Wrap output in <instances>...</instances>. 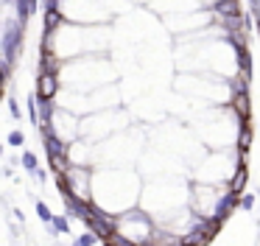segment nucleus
Segmentation results:
<instances>
[{
  "mask_svg": "<svg viewBox=\"0 0 260 246\" xmlns=\"http://www.w3.org/2000/svg\"><path fill=\"white\" fill-rule=\"evenodd\" d=\"M23 140H25L23 132H12V134H9V145H14V149H20V145H23Z\"/></svg>",
  "mask_w": 260,
  "mask_h": 246,
  "instance_id": "6e6552de",
  "label": "nucleus"
},
{
  "mask_svg": "<svg viewBox=\"0 0 260 246\" xmlns=\"http://www.w3.org/2000/svg\"><path fill=\"white\" fill-rule=\"evenodd\" d=\"M9 109H12V118H20V107L14 101V95H9Z\"/></svg>",
  "mask_w": 260,
  "mask_h": 246,
  "instance_id": "9d476101",
  "label": "nucleus"
},
{
  "mask_svg": "<svg viewBox=\"0 0 260 246\" xmlns=\"http://www.w3.org/2000/svg\"><path fill=\"white\" fill-rule=\"evenodd\" d=\"M42 143L48 145V154H50V160H56V162H59L62 157L67 154V145L62 143L59 137H56L54 126H50V129H42Z\"/></svg>",
  "mask_w": 260,
  "mask_h": 246,
  "instance_id": "f03ea898",
  "label": "nucleus"
},
{
  "mask_svg": "<svg viewBox=\"0 0 260 246\" xmlns=\"http://www.w3.org/2000/svg\"><path fill=\"white\" fill-rule=\"evenodd\" d=\"M241 207H243V210H252V207H254V196H252V193L241 196Z\"/></svg>",
  "mask_w": 260,
  "mask_h": 246,
  "instance_id": "1a4fd4ad",
  "label": "nucleus"
},
{
  "mask_svg": "<svg viewBox=\"0 0 260 246\" xmlns=\"http://www.w3.org/2000/svg\"><path fill=\"white\" fill-rule=\"evenodd\" d=\"M235 202L241 204V199H238L235 193H230V196H224V199H221V202H218V207H216V221H218L221 216H224V213H230V207H232Z\"/></svg>",
  "mask_w": 260,
  "mask_h": 246,
  "instance_id": "7ed1b4c3",
  "label": "nucleus"
},
{
  "mask_svg": "<svg viewBox=\"0 0 260 246\" xmlns=\"http://www.w3.org/2000/svg\"><path fill=\"white\" fill-rule=\"evenodd\" d=\"M34 210H36V216L42 218L45 227H50V224H54V218H56V216L48 210V204H45V202H36V204H34Z\"/></svg>",
  "mask_w": 260,
  "mask_h": 246,
  "instance_id": "20e7f679",
  "label": "nucleus"
},
{
  "mask_svg": "<svg viewBox=\"0 0 260 246\" xmlns=\"http://www.w3.org/2000/svg\"><path fill=\"white\" fill-rule=\"evenodd\" d=\"M20 45H23V23L20 20H9L6 28H3V56H6L3 67H12L14 54H17Z\"/></svg>",
  "mask_w": 260,
  "mask_h": 246,
  "instance_id": "f257e3e1",
  "label": "nucleus"
},
{
  "mask_svg": "<svg viewBox=\"0 0 260 246\" xmlns=\"http://www.w3.org/2000/svg\"><path fill=\"white\" fill-rule=\"evenodd\" d=\"M76 243H79V246H95V243H98V235H92V232H84L79 240H76Z\"/></svg>",
  "mask_w": 260,
  "mask_h": 246,
  "instance_id": "0eeeda50",
  "label": "nucleus"
},
{
  "mask_svg": "<svg viewBox=\"0 0 260 246\" xmlns=\"http://www.w3.org/2000/svg\"><path fill=\"white\" fill-rule=\"evenodd\" d=\"M23 168H25V171H31V174H36V171H39L34 151H25V154H23Z\"/></svg>",
  "mask_w": 260,
  "mask_h": 246,
  "instance_id": "39448f33",
  "label": "nucleus"
},
{
  "mask_svg": "<svg viewBox=\"0 0 260 246\" xmlns=\"http://www.w3.org/2000/svg\"><path fill=\"white\" fill-rule=\"evenodd\" d=\"M54 229H56L59 235H67V232H70V221H67V216H56V218H54Z\"/></svg>",
  "mask_w": 260,
  "mask_h": 246,
  "instance_id": "423d86ee",
  "label": "nucleus"
},
{
  "mask_svg": "<svg viewBox=\"0 0 260 246\" xmlns=\"http://www.w3.org/2000/svg\"><path fill=\"white\" fill-rule=\"evenodd\" d=\"M73 246H79V243H73Z\"/></svg>",
  "mask_w": 260,
  "mask_h": 246,
  "instance_id": "9b49d317",
  "label": "nucleus"
}]
</instances>
